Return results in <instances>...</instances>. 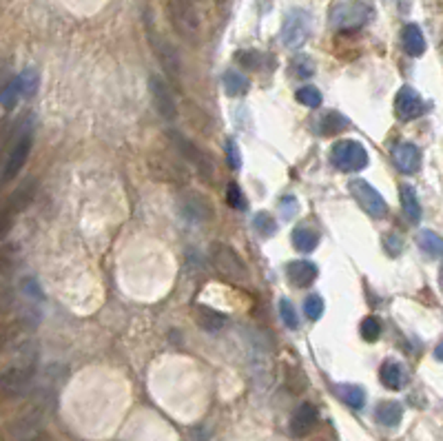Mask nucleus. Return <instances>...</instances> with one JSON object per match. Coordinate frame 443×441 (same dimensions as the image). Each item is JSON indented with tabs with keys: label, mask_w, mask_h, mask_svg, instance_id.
<instances>
[{
	"label": "nucleus",
	"mask_w": 443,
	"mask_h": 441,
	"mask_svg": "<svg viewBox=\"0 0 443 441\" xmlns=\"http://www.w3.org/2000/svg\"><path fill=\"white\" fill-rule=\"evenodd\" d=\"M38 346L34 342H23L16 353V364L0 373V397H23L31 388V382H34Z\"/></svg>",
	"instance_id": "f257e3e1"
},
{
	"label": "nucleus",
	"mask_w": 443,
	"mask_h": 441,
	"mask_svg": "<svg viewBox=\"0 0 443 441\" xmlns=\"http://www.w3.org/2000/svg\"><path fill=\"white\" fill-rule=\"evenodd\" d=\"M166 14L175 34L188 45H199L204 40V23H202V9L193 5L191 0H168Z\"/></svg>",
	"instance_id": "f03ea898"
},
{
	"label": "nucleus",
	"mask_w": 443,
	"mask_h": 441,
	"mask_svg": "<svg viewBox=\"0 0 443 441\" xmlns=\"http://www.w3.org/2000/svg\"><path fill=\"white\" fill-rule=\"evenodd\" d=\"M210 264L219 273L222 277H226L228 282L239 286H248L250 284V273L248 266L242 262V257L237 255V251L226 244V242H213L210 244Z\"/></svg>",
	"instance_id": "7ed1b4c3"
},
{
	"label": "nucleus",
	"mask_w": 443,
	"mask_h": 441,
	"mask_svg": "<svg viewBox=\"0 0 443 441\" xmlns=\"http://www.w3.org/2000/svg\"><path fill=\"white\" fill-rule=\"evenodd\" d=\"M31 144H34V129H31V124H25V127H20L12 151H9V155H7V162L3 166V175H0V184L12 182L14 177L23 171V166L29 157V151H31Z\"/></svg>",
	"instance_id": "20e7f679"
},
{
	"label": "nucleus",
	"mask_w": 443,
	"mask_h": 441,
	"mask_svg": "<svg viewBox=\"0 0 443 441\" xmlns=\"http://www.w3.org/2000/svg\"><path fill=\"white\" fill-rule=\"evenodd\" d=\"M146 29H149L151 47L155 51L157 60H160L162 69L166 71V76L171 78L175 85H180V82H182V60H180V54H177V49L171 43H168V40L151 23L146 25Z\"/></svg>",
	"instance_id": "39448f33"
},
{
	"label": "nucleus",
	"mask_w": 443,
	"mask_h": 441,
	"mask_svg": "<svg viewBox=\"0 0 443 441\" xmlns=\"http://www.w3.org/2000/svg\"><path fill=\"white\" fill-rule=\"evenodd\" d=\"M313 18L306 9H293L286 14L282 25V43L288 49H299L311 36Z\"/></svg>",
	"instance_id": "423d86ee"
},
{
	"label": "nucleus",
	"mask_w": 443,
	"mask_h": 441,
	"mask_svg": "<svg viewBox=\"0 0 443 441\" xmlns=\"http://www.w3.org/2000/svg\"><path fill=\"white\" fill-rule=\"evenodd\" d=\"M331 162L339 171H346V173L362 171V169H366V166H368V151L355 140H342V142H337L333 146Z\"/></svg>",
	"instance_id": "0eeeda50"
},
{
	"label": "nucleus",
	"mask_w": 443,
	"mask_h": 441,
	"mask_svg": "<svg viewBox=\"0 0 443 441\" xmlns=\"http://www.w3.org/2000/svg\"><path fill=\"white\" fill-rule=\"evenodd\" d=\"M348 191H351V195L357 199V204H360L371 217L382 219L388 215V204H386L384 195L379 193L373 184L362 180V177H357V180H353L351 184H348Z\"/></svg>",
	"instance_id": "6e6552de"
},
{
	"label": "nucleus",
	"mask_w": 443,
	"mask_h": 441,
	"mask_svg": "<svg viewBox=\"0 0 443 441\" xmlns=\"http://www.w3.org/2000/svg\"><path fill=\"white\" fill-rule=\"evenodd\" d=\"M168 140L173 142V146L177 151L182 153V157L186 162H191L195 166V171L206 177V180H213L215 177V166H213V160L199 149V146H195L191 140H186L182 133H177V131H168Z\"/></svg>",
	"instance_id": "1a4fd4ad"
},
{
	"label": "nucleus",
	"mask_w": 443,
	"mask_h": 441,
	"mask_svg": "<svg viewBox=\"0 0 443 441\" xmlns=\"http://www.w3.org/2000/svg\"><path fill=\"white\" fill-rule=\"evenodd\" d=\"M371 7L364 3H342L331 12V25L339 31L360 29L371 18Z\"/></svg>",
	"instance_id": "9d476101"
},
{
	"label": "nucleus",
	"mask_w": 443,
	"mask_h": 441,
	"mask_svg": "<svg viewBox=\"0 0 443 441\" xmlns=\"http://www.w3.org/2000/svg\"><path fill=\"white\" fill-rule=\"evenodd\" d=\"M42 419H45V411H42V406L36 404V406L27 408L23 415L9 424L7 433L14 441H25L31 435L40 433V430H42Z\"/></svg>",
	"instance_id": "9b49d317"
},
{
	"label": "nucleus",
	"mask_w": 443,
	"mask_h": 441,
	"mask_svg": "<svg viewBox=\"0 0 443 441\" xmlns=\"http://www.w3.org/2000/svg\"><path fill=\"white\" fill-rule=\"evenodd\" d=\"M149 91H151V100H153L155 111L160 113L164 120H175L177 107H175L173 89L168 87V82L160 76H151L149 78Z\"/></svg>",
	"instance_id": "f8f14e48"
},
{
	"label": "nucleus",
	"mask_w": 443,
	"mask_h": 441,
	"mask_svg": "<svg viewBox=\"0 0 443 441\" xmlns=\"http://www.w3.org/2000/svg\"><path fill=\"white\" fill-rule=\"evenodd\" d=\"M395 113H397V118L404 120V122L417 120L419 115L426 113V102L421 100L417 89L402 87L397 93V98H395Z\"/></svg>",
	"instance_id": "ddd939ff"
},
{
	"label": "nucleus",
	"mask_w": 443,
	"mask_h": 441,
	"mask_svg": "<svg viewBox=\"0 0 443 441\" xmlns=\"http://www.w3.org/2000/svg\"><path fill=\"white\" fill-rule=\"evenodd\" d=\"M317 422H319L317 408H315L313 404H308V402H304V404H299L297 408H295V413L291 417V424H288L291 435L297 437V439L308 437L315 430V426H317Z\"/></svg>",
	"instance_id": "4468645a"
},
{
	"label": "nucleus",
	"mask_w": 443,
	"mask_h": 441,
	"mask_svg": "<svg viewBox=\"0 0 443 441\" xmlns=\"http://www.w3.org/2000/svg\"><path fill=\"white\" fill-rule=\"evenodd\" d=\"M180 208L188 222H206V219L213 217V206L208 204V199L202 193H195V191L182 195Z\"/></svg>",
	"instance_id": "2eb2a0df"
},
{
	"label": "nucleus",
	"mask_w": 443,
	"mask_h": 441,
	"mask_svg": "<svg viewBox=\"0 0 443 441\" xmlns=\"http://www.w3.org/2000/svg\"><path fill=\"white\" fill-rule=\"evenodd\" d=\"M393 162L402 173L413 175L419 171L421 166V151L419 146H415L413 142H402L393 149Z\"/></svg>",
	"instance_id": "dca6fc26"
},
{
	"label": "nucleus",
	"mask_w": 443,
	"mask_h": 441,
	"mask_svg": "<svg viewBox=\"0 0 443 441\" xmlns=\"http://www.w3.org/2000/svg\"><path fill=\"white\" fill-rule=\"evenodd\" d=\"M379 380L388 388V391H402V388L408 386L410 377L404 364H399L395 360H386L379 369Z\"/></svg>",
	"instance_id": "f3484780"
},
{
	"label": "nucleus",
	"mask_w": 443,
	"mask_h": 441,
	"mask_svg": "<svg viewBox=\"0 0 443 441\" xmlns=\"http://www.w3.org/2000/svg\"><path fill=\"white\" fill-rule=\"evenodd\" d=\"M286 280L291 282V286L295 288H308L315 280H317V266L313 262H291L286 266Z\"/></svg>",
	"instance_id": "a211bd4d"
},
{
	"label": "nucleus",
	"mask_w": 443,
	"mask_h": 441,
	"mask_svg": "<svg viewBox=\"0 0 443 441\" xmlns=\"http://www.w3.org/2000/svg\"><path fill=\"white\" fill-rule=\"evenodd\" d=\"M193 317H195L199 329L210 331V333L224 329V324L228 322V317L224 313L210 308V306H206V304H195V306H193Z\"/></svg>",
	"instance_id": "6ab92c4d"
},
{
	"label": "nucleus",
	"mask_w": 443,
	"mask_h": 441,
	"mask_svg": "<svg viewBox=\"0 0 443 441\" xmlns=\"http://www.w3.org/2000/svg\"><path fill=\"white\" fill-rule=\"evenodd\" d=\"M402 43H404V49H406L408 56H413V58L424 56L426 38H424V31H421L417 25L410 23V25L404 27V31H402Z\"/></svg>",
	"instance_id": "aec40b11"
},
{
	"label": "nucleus",
	"mask_w": 443,
	"mask_h": 441,
	"mask_svg": "<svg viewBox=\"0 0 443 441\" xmlns=\"http://www.w3.org/2000/svg\"><path fill=\"white\" fill-rule=\"evenodd\" d=\"M375 417L377 422L386 426V428H397L402 424V417H404V408L399 402H393V399H388V402H382L377 406L375 411Z\"/></svg>",
	"instance_id": "412c9836"
},
{
	"label": "nucleus",
	"mask_w": 443,
	"mask_h": 441,
	"mask_svg": "<svg viewBox=\"0 0 443 441\" xmlns=\"http://www.w3.org/2000/svg\"><path fill=\"white\" fill-rule=\"evenodd\" d=\"M402 208H404V215L408 217L410 224H419L421 219V204H419V197H417V191L410 184H404L402 191Z\"/></svg>",
	"instance_id": "4be33fe9"
},
{
	"label": "nucleus",
	"mask_w": 443,
	"mask_h": 441,
	"mask_svg": "<svg viewBox=\"0 0 443 441\" xmlns=\"http://www.w3.org/2000/svg\"><path fill=\"white\" fill-rule=\"evenodd\" d=\"M222 87H224L226 96L230 98H237V96H244V93L250 89V82L244 73H237V71H226L222 76Z\"/></svg>",
	"instance_id": "5701e85b"
},
{
	"label": "nucleus",
	"mask_w": 443,
	"mask_h": 441,
	"mask_svg": "<svg viewBox=\"0 0 443 441\" xmlns=\"http://www.w3.org/2000/svg\"><path fill=\"white\" fill-rule=\"evenodd\" d=\"M335 393L339 395V399L346 406L355 408V411H360V408H364V404H366L364 388L357 384H339V386H335Z\"/></svg>",
	"instance_id": "b1692460"
},
{
	"label": "nucleus",
	"mask_w": 443,
	"mask_h": 441,
	"mask_svg": "<svg viewBox=\"0 0 443 441\" xmlns=\"http://www.w3.org/2000/svg\"><path fill=\"white\" fill-rule=\"evenodd\" d=\"M319 244V235H317V231H313V228H295L293 231V246L299 251V253H311V251H315Z\"/></svg>",
	"instance_id": "393cba45"
},
{
	"label": "nucleus",
	"mask_w": 443,
	"mask_h": 441,
	"mask_svg": "<svg viewBox=\"0 0 443 441\" xmlns=\"http://www.w3.org/2000/svg\"><path fill=\"white\" fill-rule=\"evenodd\" d=\"M417 244H419V248L424 251L426 255H430V257L443 255V239H441V235H437L435 231H430V228H424V231H421V233L417 235Z\"/></svg>",
	"instance_id": "a878e982"
},
{
	"label": "nucleus",
	"mask_w": 443,
	"mask_h": 441,
	"mask_svg": "<svg viewBox=\"0 0 443 441\" xmlns=\"http://www.w3.org/2000/svg\"><path fill=\"white\" fill-rule=\"evenodd\" d=\"M351 127V120L346 118L344 113L339 111H331L326 113L324 118L319 120V133L322 135H333V133H339V131H346Z\"/></svg>",
	"instance_id": "bb28decb"
},
{
	"label": "nucleus",
	"mask_w": 443,
	"mask_h": 441,
	"mask_svg": "<svg viewBox=\"0 0 443 441\" xmlns=\"http://www.w3.org/2000/svg\"><path fill=\"white\" fill-rule=\"evenodd\" d=\"M34 195H36V182L34 180H25L12 195H9V202L14 204L16 213H20V211H25V208L31 204Z\"/></svg>",
	"instance_id": "cd10ccee"
},
{
	"label": "nucleus",
	"mask_w": 443,
	"mask_h": 441,
	"mask_svg": "<svg viewBox=\"0 0 443 441\" xmlns=\"http://www.w3.org/2000/svg\"><path fill=\"white\" fill-rule=\"evenodd\" d=\"M20 98H23V87H20V78L16 76L12 82H7L3 91H0V104H3L5 109H14Z\"/></svg>",
	"instance_id": "c85d7f7f"
},
{
	"label": "nucleus",
	"mask_w": 443,
	"mask_h": 441,
	"mask_svg": "<svg viewBox=\"0 0 443 441\" xmlns=\"http://www.w3.org/2000/svg\"><path fill=\"white\" fill-rule=\"evenodd\" d=\"M291 73L295 78H302V80L311 78V76H315V62L308 56H302V54L295 56L291 60Z\"/></svg>",
	"instance_id": "c756f323"
},
{
	"label": "nucleus",
	"mask_w": 443,
	"mask_h": 441,
	"mask_svg": "<svg viewBox=\"0 0 443 441\" xmlns=\"http://www.w3.org/2000/svg\"><path fill=\"white\" fill-rule=\"evenodd\" d=\"M295 98H297L299 104H304V107H311V109H317L319 104H322V100H324V98H322V91H319L317 87H313V85L297 89V93H295Z\"/></svg>",
	"instance_id": "7c9ffc66"
},
{
	"label": "nucleus",
	"mask_w": 443,
	"mask_h": 441,
	"mask_svg": "<svg viewBox=\"0 0 443 441\" xmlns=\"http://www.w3.org/2000/svg\"><path fill=\"white\" fill-rule=\"evenodd\" d=\"M16 215H18V213H16L14 204L9 202V197L3 199V202H0V239H3V237L9 233V228H12Z\"/></svg>",
	"instance_id": "2f4dec72"
},
{
	"label": "nucleus",
	"mask_w": 443,
	"mask_h": 441,
	"mask_svg": "<svg viewBox=\"0 0 443 441\" xmlns=\"http://www.w3.org/2000/svg\"><path fill=\"white\" fill-rule=\"evenodd\" d=\"M279 317L282 322L286 324V329L291 331H297L299 329V317H297V311H295L293 302L291 300H279Z\"/></svg>",
	"instance_id": "473e14b6"
},
{
	"label": "nucleus",
	"mask_w": 443,
	"mask_h": 441,
	"mask_svg": "<svg viewBox=\"0 0 443 441\" xmlns=\"http://www.w3.org/2000/svg\"><path fill=\"white\" fill-rule=\"evenodd\" d=\"M20 87H23V98H31L34 93L38 91V71L36 69H25L23 73H20Z\"/></svg>",
	"instance_id": "72a5a7b5"
},
{
	"label": "nucleus",
	"mask_w": 443,
	"mask_h": 441,
	"mask_svg": "<svg viewBox=\"0 0 443 441\" xmlns=\"http://www.w3.org/2000/svg\"><path fill=\"white\" fill-rule=\"evenodd\" d=\"M253 228H255L259 235L270 237L277 231V222L268 213H257L255 217H253Z\"/></svg>",
	"instance_id": "f704fd0d"
},
{
	"label": "nucleus",
	"mask_w": 443,
	"mask_h": 441,
	"mask_svg": "<svg viewBox=\"0 0 443 441\" xmlns=\"http://www.w3.org/2000/svg\"><path fill=\"white\" fill-rule=\"evenodd\" d=\"M360 333H362V337L366 342H377L379 340V335H382V322H379L377 317H366L362 322V326H360Z\"/></svg>",
	"instance_id": "c9c22d12"
},
{
	"label": "nucleus",
	"mask_w": 443,
	"mask_h": 441,
	"mask_svg": "<svg viewBox=\"0 0 443 441\" xmlns=\"http://www.w3.org/2000/svg\"><path fill=\"white\" fill-rule=\"evenodd\" d=\"M304 313L311 322H317L324 315V300L319 295H308L304 302Z\"/></svg>",
	"instance_id": "e433bc0d"
},
{
	"label": "nucleus",
	"mask_w": 443,
	"mask_h": 441,
	"mask_svg": "<svg viewBox=\"0 0 443 441\" xmlns=\"http://www.w3.org/2000/svg\"><path fill=\"white\" fill-rule=\"evenodd\" d=\"M306 377L299 369H295V366H288L286 369V386H288V391L291 393H302L304 388H306Z\"/></svg>",
	"instance_id": "4c0bfd02"
},
{
	"label": "nucleus",
	"mask_w": 443,
	"mask_h": 441,
	"mask_svg": "<svg viewBox=\"0 0 443 441\" xmlns=\"http://www.w3.org/2000/svg\"><path fill=\"white\" fill-rule=\"evenodd\" d=\"M226 202L233 206V208H237V211H244V208H246V197H244V193L239 191L237 184H228V188H226Z\"/></svg>",
	"instance_id": "58836bf2"
},
{
	"label": "nucleus",
	"mask_w": 443,
	"mask_h": 441,
	"mask_svg": "<svg viewBox=\"0 0 443 441\" xmlns=\"http://www.w3.org/2000/svg\"><path fill=\"white\" fill-rule=\"evenodd\" d=\"M224 151H226V162H228L230 169H239V164H242V157H239L237 142H235V140H226Z\"/></svg>",
	"instance_id": "ea45409f"
},
{
	"label": "nucleus",
	"mask_w": 443,
	"mask_h": 441,
	"mask_svg": "<svg viewBox=\"0 0 443 441\" xmlns=\"http://www.w3.org/2000/svg\"><path fill=\"white\" fill-rule=\"evenodd\" d=\"M295 211H297V199H295V197H284L282 199V213H284V217L291 219Z\"/></svg>",
	"instance_id": "a19ab883"
},
{
	"label": "nucleus",
	"mask_w": 443,
	"mask_h": 441,
	"mask_svg": "<svg viewBox=\"0 0 443 441\" xmlns=\"http://www.w3.org/2000/svg\"><path fill=\"white\" fill-rule=\"evenodd\" d=\"M25 441H56V439L51 437L49 433H45V430H40V433L31 435V437H29V439H25Z\"/></svg>",
	"instance_id": "79ce46f5"
},
{
	"label": "nucleus",
	"mask_w": 443,
	"mask_h": 441,
	"mask_svg": "<svg viewBox=\"0 0 443 441\" xmlns=\"http://www.w3.org/2000/svg\"><path fill=\"white\" fill-rule=\"evenodd\" d=\"M435 357H437L439 362H443V342H441V344L437 346V349H435Z\"/></svg>",
	"instance_id": "37998d69"
},
{
	"label": "nucleus",
	"mask_w": 443,
	"mask_h": 441,
	"mask_svg": "<svg viewBox=\"0 0 443 441\" xmlns=\"http://www.w3.org/2000/svg\"><path fill=\"white\" fill-rule=\"evenodd\" d=\"M439 288L443 293V264H441V271H439Z\"/></svg>",
	"instance_id": "c03bdc74"
},
{
	"label": "nucleus",
	"mask_w": 443,
	"mask_h": 441,
	"mask_svg": "<svg viewBox=\"0 0 443 441\" xmlns=\"http://www.w3.org/2000/svg\"><path fill=\"white\" fill-rule=\"evenodd\" d=\"M191 3H193V5H197L199 9H202V7H204V0H191Z\"/></svg>",
	"instance_id": "a18cd8bd"
}]
</instances>
